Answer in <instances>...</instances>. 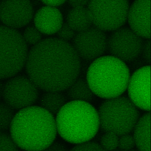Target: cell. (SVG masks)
Instances as JSON below:
<instances>
[{
    "mask_svg": "<svg viewBox=\"0 0 151 151\" xmlns=\"http://www.w3.org/2000/svg\"><path fill=\"white\" fill-rule=\"evenodd\" d=\"M151 41L150 39L144 41L141 54L146 63L150 65L151 63Z\"/></svg>",
    "mask_w": 151,
    "mask_h": 151,
    "instance_id": "26",
    "label": "cell"
},
{
    "mask_svg": "<svg viewBox=\"0 0 151 151\" xmlns=\"http://www.w3.org/2000/svg\"><path fill=\"white\" fill-rule=\"evenodd\" d=\"M15 114L14 109L4 101H0V129L1 130L9 129Z\"/></svg>",
    "mask_w": 151,
    "mask_h": 151,
    "instance_id": "19",
    "label": "cell"
},
{
    "mask_svg": "<svg viewBox=\"0 0 151 151\" xmlns=\"http://www.w3.org/2000/svg\"><path fill=\"white\" fill-rule=\"evenodd\" d=\"M9 130L18 147L26 151H43L54 142L57 133L54 116L36 106L16 113Z\"/></svg>",
    "mask_w": 151,
    "mask_h": 151,
    "instance_id": "2",
    "label": "cell"
},
{
    "mask_svg": "<svg viewBox=\"0 0 151 151\" xmlns=\"http://www.w3.org/2000/svg\"><path fill=\"white\" fill-rule=\"evenodd\" d=\"M33 14L29 1H4L0 4V20L11 29L24 27L31 21Z\"/></svg>",
    "mask_w": 151,
    "mask_h": 151,
    "instance_id": "12",
    "label": "cell"
},
{
    "mask_svg": "<svg viewBox=\"0 0 151 151\" xmlns=\"http://www.w3.org/2000/svg\"></svg>",
    "mask_w": 151,
    "mask_h": 151,
    "instance_id": "34",
    "label": "cell"
},
{
    "mask_svg": "<svg viewBox=\"0 0 151 151\" xmlns=\"http://www.w3.org/2000/svg\"><path fill=\"white\" fill-rule=\"evenodd\" d=\"M69 151H106L100 145L92 141L78 144L71 148Z\"/></svg>",
    "mask_w": 151,
    "mask_h": 151,
    "instance_id": "23",
    "label": "cell"
},
{
    "mask_svg": "<svg viewBox=\"0 0 151 151\" xmlns=\"http://www.w3.org/2000/svg\"><path fill=\"white\" fill-rule=\"evenodd\" d=\"M25 66L28 77L38 89L61 92L77 79L81 61L71 44L48 38L31 48Z\"/></svg>",
    "mask_w": 151,
    "mask_h": 151,
    "instance_id": "1",
    "label": "cell"
},
{
    "mask_svg": "<svg viewBox=\"0 0 151 151\" xmlns=\"http://www.w3.org/2000/svg\"><path fill=\"white\" fill-rule=\"evenodd\" d=\"M135 146L134 138L131 135L128 134L119 137L118 147L122 151L131 150Z\"/></svg>",
    "mask_w": 151,
    "mask_h": 151,
    "instance_id": "25",
    "label": "cell"
},
{
    "mask_svg": "<svg viewBox=\"0 0 151 151\" xmlns=\"http://www.w3.org/2000/svg\"><path fill=\"white\" fill-rule=\"evenodd\" d=\"M150 0H137L129 7L127 20L130 28L142 38L150 39Z\"/></svg>",
    "mask_w": 151,
    "mask_h": 151,
    "instance_id": "13",
    "label": "cell"
},
{
    "mask_svg": "<svg viewBox=\"0 0 151 151\" xmlns=\"http://www.w3.org/2000/svg\"><path fill=\"white\" fill-rule=\"evenodd\" d=\"M39 89L29 77H14L4 84V102L14 110H21L34 106L39 98Z\"/></svg>",
    "mask_w": 151,
    "mask_h": 151,
    "instance_id": "9",
    "label": "cell"
},
{
    "mask_svg": "<svg viewBox=\"0 0 151 151\" xmlns=\"http://www.w3.org/2000/svg\"><path fill=\"white\" fill-rule=\"evenodd\" d=\"M87 9L93 26L104 32L114 31L127 21L129 1H89Z\"/></svg>",
    "mask_w": 151,
    "mask_h": 151,
    "instance_id": "7",
    "label": "cell"
},
{
    "mask_svg": "<svg viewBox=\"0 0 151 151\" xmlns=\"http://www.w3.org/2000/svg\"><path fill=\"white\" fill-rule=\"evenodd\" d=\"M1 1H0V4H1Z\"/></svg>",
    "mask_w": 151,
    "mask_h": 151,
    "instance_id": "33",
    "label": "cell"
},
{
    "mask_svg": "<svg viewBox=\"0 0 151 151\" xmlns=\"http://www.w3.org/2000/svg\"><path fill=\"white\" fill-rule=\"evenodd\" d=\"M136 151V150H129V151Z\"/></svg>",
    "mask_w": 151,
    "mask_h": 151,
    "instance_id": "31",
    "label": "cell"
},
{
    "mask_svg": "<svg viewBox=\"0 0 151 151\" xmlns=\"http://www.w3.org/2000/svg\"><path fill=\"white\" fill-rule=\"evenodd\" d=\"M144 42L130 28L122 27L107 38V49L111 56L123 62L132 61L141 54Z\"/></svg>",
    "mask_w": 151,
    "mask_h": 151,
    "instance_id": "8",
    "label": "cell"
},
{
    "mask_svg": "<svg viewBox=\"0 0 151 151\" xmlns=\"http://www.w3.org/2000/svg\"><path fill=\"white\" fill-rule=\"evenodd\" d=\"M23 37L26 44L35 45L41 41L42 34L36 27L29 26L25 29Z\"/></svg>",
    "mask_w": 151,
    "mask_h": 151,
    "instance_id": "21",
    "label": "cell"
},
{
    "mask_svg": "<svg viewBox=\"0 0 151 151\" xmlns=\"http://www.w3.org/2000/svg\"><path fill=\"white\" fill-rule=\"evenodd\" d=\"M89 1H68V3L73 8L85 7Z\"/></svg>",
    "mask_w": 151,
    "mask_h": 151,
    "instance_id": "28",
    "label": "cell"
},
{
    "mask_svg": "<svg viewBox=\"0 0 151 151\" xmlns=\"http://www.w3.org/2000/svg\"><path fill=\"white\" fill-rule=\"evenodd\" d=\"M42 151H69L66 145L60 142H54Z\"/></svg>",
    "mask_w": 151,
    "mask_h": 151,
    "instance_id": "27",
    "label": "cell"
},
{
    "mask_svg": "<svg viewBox=\"0 0 151 151\" xmlns=\"http://www.w3.org/2000/svg\"><path fill=\"white\" fill-rule=\"evenodd\" d=\"M130 77L129 70L124 62L107 55L93 60L88 68L86 80L93 94L108 99L125 91Z\"/></svg>",
    "mask_w": 151,
    "mask_h": 151,
    "instance_id": "4",
    "label": "cell"
},
{
    "mask_svg": "<svg viewBox=\"0 0 151 151\" xmlns=\"http://www.w3.org/2000/svg\"><path fill=\"white\" fill-rule=\"evenodd\" d=\"M107 42L105 32L92 25L86 30L76 33L71 45L79 58L92 61L104 54L107 49Z\"/></svg>",
    "mask_w": 151,
    "mask_h": 151,
    "instance_id": "10",
    "label": "cell"
},
{
    "mask_svg": "<svg viewBox=\"0 0 151 151\" xmlns=\"http://www.w3.org/2000/svg\"><path fill=\"white\" fill-rule=\"evenodd\" d=\"M98 112L102 130L118 137L131 132L140 118L138 108L129 98L124 96L106 100Z\"/></svg>",
    "mask_w": 151,
    "mask_h": 151,
    "instance_id": "5",
    "label": "cell"
},
{
    "mask_svg": "<svg viewBox=\"0 0 151 151\" xmlns=\"http://www.w3.org/2000/svg\"><path fill=\"white\" fill-rule=\"evenodd\" d=\"M55 119L57 133L72 144L90 141L100 128L98 111L90 103L84 101L66 103Z\"/></svg>",
    "mask_w": 151,
    "mask_h": 151,
    "instance_id": "3",
    "label": "cell"
},
{
    "mask_svg": "<svg viewBox=\"0 0 151 151\" xmlns=\"http://www.w3.org/2000/svg\"><path fill=\"white\" fill-rule=\"evenodd\" d=\"M65 1H55V0H50V1H42V2L47 6L55 7L58 6H61L65 3Z\"/></svg>",
    "mask_w": 151,
    "mask_h": 151,
    "instance_id": "29",
    "label": "cell"
},
{
    "mask_svg": "<svg viewBox=\"0 0 151 151\" xmlns=\"http://www.w3.org/2000/svg\"><path fill=\"white\" fill-rule=\"evenodd\" d=\"M28 47L17 30L0 25V79L14 76L25 66Z\"/></svg>",
    "mask_w": 151,
    "mask_h": 151,
    "instance_id": "6",
    "label": "cell"
},
{
    "mask_svg": "<svg viewBox=\"0 0 151 151\" xmlns=\"http://www.w3.org/2000/svg\"><path fill=\"white\" fill-rule=\"evenodd\" d=\"M1 129H0V134H1Z\"/></svg>",
    "mask_w": 151,
    "mask_h": 151,
    "instance_id": "32",
    "label": "cell"
},
{
    "mask_svg": "<svg viewBox=\"0 0 151 151\" xmlns=\"http://www.w3.org/2000/svg\"><path fill=\"white\" fill-rule=\"evenodd\" d=\"M67 23L76 32H82L93 25L87 7L73 8L68 13Z\"/></svg>",
    "mask_w": 151,
    "mask_h": 151,
    "instance_id": "16",
    "label": "cell"
},
{
    "mask_svg": "<svg viewBox=\"0 0 151 151\" xmlns=\"http://www.w3.org/2000/svg\"><path fill=\"white\" fill-rule=\"evenodd\" d=\"M67 97L60 92H46L40 97V106L53 116L57 115L66 104Z\"/></svg>",
    "mask_w": 151,
    "mask_h": 151,
    "instance_id": "18",
    "label": "cell"
},
{
    "mask_svg": "<svg viewBox=\"0 0 151 151\" xmlns=\"http://www.w3.org/2000/svg\"><path fill=\"white\" fill-rule=\"evenodd\" d=\"M150 112L145 114L139 118L134 128V138L135 146L138 151H150Z\"/></svg>",
    "mask_w": 151,
    "mask_h": 151,
    "instance_id": "15",
    "label": "cell"
},
{
    "mask_svg": "<svg viewBox=\"0 0 151 151\" xmlns=\"http://www.w3.org/2000/svg\"><path fill=\"white\" fill-rule=\"evenodd\" d=\"M67 90V98L70 101L89 103L93 99V93L84 78H78Z\"/></svg>",
    "mask_w": 151,
    "mask_h": 151,
    "instance_id": "17",
    "label": "cell"
},
{
    "mask_svg": "<svg viewBox=\"0 0 151 151\" xmlns=\"http://www.w3.org/2000/svg\"><path fill=\"white\" fill-rule=\"evenodd\" d=\"M129 99L137 108L150 111L151 109V67L138 69L130 77L128 83Z\"/></svg>",
    "mask_w": 151,
    "mask_h": 151,
    "instance_id": "11",
    "label": "cell"
},
{
    "mask_svg": "<svg viewBox=\"0 0 151 151\" xmlns=\"http://www.w3.org/2000/svg\"><path fill=\"white\" fill-rule=\"evenodd\" d=\"M76 33L67 23H64L57 32V35L58 39L63 41L68 42L69 40L73 39Z\"/></svg>",
    "mask_w": 151,
    "mask_h": 151,
    "instance_id": "24",
    "label": "cell"
},
{
    "mask_svg": "<svg viewBox=\"0 0 151 151\" xmlns=\"http://www.w3.org/2000/svg\"><path fill=\"white\" fill-rule=\"evenodd\" d=\"M63 23L62 14L55 7H43L38 10L34 17L35 27L41 33L46 35L57 33Z\"/></svg>",
    "mask_w": 151,
    "mask_h": 151,
    "instance_id": "14",
    "label": "cell"
},
{
    "mask_svg": "<svg viewBox=\"0 0 151 151\" xmlns=\"http://www.w3.org/2000/svg\"><path fill=\"white\" fill-rule=\"evenodd\" d=\"M3 88H4V84L0 80V100L2 98L3 96Z\"/></svg>",
    "mask_w": 151,
    "mask_h": 151,
    "instance_id": "30",
    "label": "cell"
},
{
    "mask_svg": "<svg viewBox=\"0 0 151 151\" xmlns=\"http://www.w3.org/2000/svg\"><path fill=\"white\" fill-rule=\"evenodd\" d=\"M19 148L10 134L1 132L0 134V151H19Z\"/></svg>",
    "mask_w": 151,
    "mask_h": 151,
    "instance_id": "22",
    "label": "cell"
},
{
    "mask_svg": "<svg viewBox=\"0 0 151 151\" xmlns=\"http://www.w3.org/2000/svg\"><path fill=\"white\" fill-rule=\"evenodd\" d=\"M119 137L112 132H105L100 140V145L106 151H111L118 147Z\"/></svg>",
    "mask_w": 151,
    "mask_h": 151,
    "instance_id": "20",
    "label": "cell"
}]
</instances>
